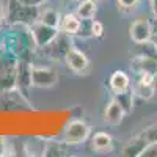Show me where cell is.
<instances>
[{
	"instance_id": "26",
	"label": "cell",
	"mask_w": 157,
	"mask_h": 157,
	"mask_svg": "<svg viewBox=\"0 0 157 157\" xmlns=\"http://www.w3.org/2000/svg\"><path fill=\"white\" fill-rule=\"evenodd\" d=\"M17 2H21L24 5H29V6H41L47 0H17Z\"/></svg>"
},
{
	"instance_id": "2",
	"label": "cell",
	"mask_w": 157,
	"mask_h": 157,
	"mask_svg": "<svg viewBox=\"0 0 157 157\" xmlns=\"http://www.w3.org/2000/svg\"><path fill=\"white\" fill-rule=\"evenodd\" d=\"M39 19V6H29L17 0H6V22L8 25L30 27Z\"/></svg>"
},
{
	"instance_id": "13",
	"label": "cell",
	"mask_w": 157,
	"mask_h": 157,
	"mask_svg": "<svg viewBox=\"0 0 157 157\" xmlns=\"http://www.w3.org/2000/svg\"><path fill=\"white\" fill-rule=\"evenodd\" d=\"M130 83H132V78L124 71H115L109 78V86L113 91V94L130 90Z\"/></svg>"
},
{
	"instance_id": "29",
	"label": "cell",
	"mask_w": 157,
	"mask_h": 157,
	"mask_svg": "<svg viewBox=\"0 0 157 157\" xmlns=\"http://www.w3.org/2000/svg\"><path fill=\"white\" fill-rule=\"evenodd\" d=\"M151 43L154 44V47H155V50H157V35H154V36H152V39H151Z\"/></svg>"
},
{
	"instance_id": "9",
	"label": "cell",
	"mask_w": 157,
	"mask_h": 157,
	"mask_svg": "<svg viewBox=\"0 0 157 157\" xmlns=\"http://www.w3.org/2000/svg\"><path fill=\"white\" fill-rule=\"evenodd\" d=\"M64 63H66V66H68L72 72H75V74H78V75L85 74V72L88 71V68H90V60H88V57L83 54L80 49H77L75 46H71V47L68 49L66 55H64Z\"/></svg>"
},
{
	"instance_id": "32",
	"label": "cell",
	"mask_w": 157,
	"mask_h": 157,
	"mask_svg": "<svg viewBox=\"0 0 157 157\" xmlns=\"http://www.w3.org/2000/svg\"><path fill=\"white\" fill-rule=\"evenodd\" d=\"M96 2H98V0H96Z\"/></svg>"
},
{
	"instance_id": "6",
	"label": "cell",
	"mask_w": 157,
	"mask_h": 157,
	"mask_svg": "<svg viewBox=\"0 0 157 157\" xmlns=\"http://www.w3.org/2000/svg\"><path fill=\"white\" fill-rule=\"evenodd\" d=\"M17 61L0 57V93H8L17 86Z\"/></svg>"
},
{
	"instance_id": "14",
	"label": "cell",
	"mask_w": 157,
	"mask_h": 157,
	"mask_svg": "<svg viewBox=\"0 0 157 157\" xmlns=\"http://www.w3.org/2000/svg\"><path fill=\"white\" fill-rule=\"evenodd\" d=\"M146 146V140L141 135H137L134 138H130L121 149V155L124 157H140L143 148Z\"/></svg>"
},
{
	"instance_id": "23",
	"label": "cell",
	"mask_w": 157,
	"mask_h": 157,
	"mask_svg": "<svg viewBox=\"0 0 157 157\" xmlns=\"http://www.w3.org/2000/svg\"><path fill=\"white\" fill-rule=\"evenodd\" d=\"M140 3V0H116V5L123 11H130Z\"/></svg>"
},
{
	"instance_id": "31",
	"label": "cell",
	"mask_w": 157,
	"mask_h": 157,
	"mask_svg": "<svg viewBox=\"0 0 157 157\" xmlns=\"http://www.w3.org/2000/svg\"><path fill=\"white\" fill-rule=\"evenodd\" d=\"M0 2H5V0H0Z\"/></svg>"
},
{
	"instance_id": "1",
	"label": "cell",
	"mask_w": 157,
	"mask_h": 157,
	"mask_svg": "<svg viewBox=\"0 0 157 157\" xmlns=\"http://www.w3.org/2000/svg\"><path fill=\"white\" fill-rule=\"evenodd\" d=\"M29 39H32L29 27L10 25L8 32L0 35V57L8 60H21L29 54Z\"/></svg>"
},
{
	"instance_id": "27",
	"label": "cell",
	"mask_w": 157,
	"mask_h": 157,
	"mask_svg": "<svg viewBox=\"0 0 157 157\" xmlns=\"http://www.w3.org/2000/svg\"><path fill=\"white\" fill-rule=\"evenodd\" d=\"M151 24H152V36H154V35H157V13L154 14V17H152Z\"/></svg>"
},
{
	"instance_id": "16",
	"label": "cell",
	"mask_w": 157,
	"mask_h": 157,
	"mask_svg": "<svg viewBox=\"0 0 157 157\" xmlns=\"http://www.w3.org/2000/svg\"><path fill=\"white\" fill-rule=\"evenodd\" d=\"M96 0H80L74 13L82 21H93L96 16Z\"/></svg>"
},
{
	"instance_id": "5",
	"label": "cell",
	"mask_w": 157,
	"mask_h": 157,
	"mask_svg": "<svg viewBox=\"0 0 157 157\" xmlns=\"http://www.w3.org/2000/svg\"><path fill=\"white\" fill-rule=\"evenodd\" d=\"M91 135V127L82 120H72L66 124L63 132V141L66 145H80L85 143Z\"/></svg>"
},
{
	"instance_id": "30",
	"label": "cell",
	"mask_w": 157,
	"mask_h": 157,
	"mask_svg": "<svg viewBox=\"0 0 157 157\" xmlns=\"http://www.w3.org/2000/svg\"><path fill=\"white\" fill-rule=\"evenodd\" d=\"M154 90H155V96H157V74H155V78H154Z\"/></svg>"
},
{
	"instance_id": "11",
	"label": "cell",
	"mask_w": 157,
	"mask_h": 157,
	"mask_svg": "<svg viewBox=\"0 0 157 157\" xmlns=\"http://www.w3.org/2000/svg\"><path fill=\"white\" fill-rule=\"evenodd\" d=\"M82 19L78 17L75 13H68V14H64L60 21V27L58 30L64 35H68V36H75L80 33L82 30Z\"/></svg>"
},
{
	"instance_id": "7",
	"label": "cell",
	"mask_w": 157,
	"mask_h": 157,
	"mask_svg": "<svg viewBox=\"0 0 157 157\" xmlns=\"http://www.w3.org/2000/svg\"><path fill=\"white\" fill-rule=\"evenodd\" d=\"M58 83V72L49 66H32V86L54 88Z\"/></svg>"
},
{
	"instance_id": "24",
	"label": "cell",
	"mask_w": 157,
	"mask_h": 157,
	"mask_svg": "<svg viewBox=\"0 0 157 157\" xmlns=\"http://www.w3.org/2000/svg\"><path fill=\"white\" fill-rule=\"evenodd\" d=\"M10 146H8V140L5 137H0V157L3 155H8L10 152Z\"/></svg>"
},
{
	"instance_id": "21",
	"label": "cell",
	"mask_w": 157,
	"mask_h": 157,
	"mask_svg": "<svg viewBox=\"0 0 157 157\" xmlns=\"http://www.w3.org/2000/svg\"><path fill=\"white\" fill-rule=\"evenodd\" d=\"M140 135L146 140V143H149V141H157V124H152V126L146 127Z\"/></svg>"
},
{
	"instance_id": "17",
	"label": "cell",
	"mask_w": 157,
	"mask_h": 157,
	"mask_svg": "<svg viewBox=\"0 0 157 157\" xmlns=\"http://www.w3.org/2000/svg\"><path fill=\"white\" fill-rule=\"evenodd\" d=\"M38 21L50 25V27L58 29L61 16H60V11L55 10V8H44V10H39V19Z\"/></svg>"
},
{
	"instance_id": "20",
	"label": "cell",
	"mask_w": 157,
	"mask_h": 157,
	"mask_svg": "<svg viewBox=\"0 0 157 157\" xmlns=\"http://www.w3.org/2000/svg\"><path fill=\"white\" fill-rule=\"evenodd\" d=\"M104 32H105V29H104V24L101 21H90V35L93 38H102Z\"/></svg>"
},
{
	"instance_id": "4",
	"label": "cell",
	"mask_w": 157,
	"mask_h": 157,
	"mask_svg": "<svg viewBox=\"0 0 157 157\" xmlns=\"http://www.w3.org/2000/svg\"><path fill=\"white\" fill-rule=\"evenodd\" d=\"M29 32H30V36H32V43L35 44L36 49H44L46 46H49L54 41L60 33L58 29L50 27V25H47L41 21L33 22L29 27Z\"/></svg>"
},
{
	"instance_id": "3",
	"label": "cell",
	"mask_w": 157,
	"mask_h": 157,
	"mask_svg": "<svg viewBox=\"0 0 157 157\" xmlns=\"http://www.w3.org/2000/svg\"><path fill=\"white\" fill-rule=\"evenodd\" d=\"M135 77L132 78L130 83V90L135 98L143 99V101H149L155 96V90H154V78L155 74L152 72H138L134 74Z\"/></svg>"
},
{
	"instance_id": "10",
	"label": "cell",
	"mask_w": 157,
	"mask_h": 157,
	"mask_svg": "<svg viewBox=\"0 0 157 157\" xmlns=\"http://www.w3.org/2000/svg\"><path fill=\"white\" fill-rule=\"evenodd\" d=\"M32 66L33 64L27 58H21L17 61V90L24 94L29 88H32Z\"/></svg>"
},
{
	"instance_id": "18",
	"label": "cell",
	"mask_w": 157,
	"mask_h": 157,
	"mask_svg": "<svg viewBox=\"0 0 157 157\" xmlns=\"http://www.w3.org/2000/svg\"><path fill=\"white\" fill-rule=\"evenodd\" d=\"M134 93H132V90H127V91H123V93H116L115 94V99L120 102V105L124 109L126 115L134 109Z\"/></svg>"
},
{
	"instance_id": "22",
	"label": "cell",
	"mask_w": 157,
	"mask_h": 157,
	"mask_svg": "<svg viewBox=\"0 0 157 157\" xmlns=\"http://www.w3.org/2000/svg\"><path fill=\"white\" fill-rule=\"evenodd\" d=\"M140 157H157V141H149L143 148Z\"/></svg>"
},
{
	"instance_id": "25",
	"label": "cell",
	"mask_w": 157,
	"mask_h": 157,
	"mask_svg": "<svg viewBox=\"0 0 157 157\" xmlns=\"http://www.w3.org/2000/svg\"><path fill=\"white\" fill-rule=\"evenodd\" d=\"M6 22V0L0 2V27Z\"/></svg>"
},
{
	"instance_id": "12",
	"label": "cell",
	"mask_w": 157,
	"mask_h": 157,
	"mask_svg": "<svg viewBox=\"0 0 157 157\" xmlns=\"http://www.w3.org/2000/svg\"><path fill=\"white\" fill-rule=\"evenodd\" d=\"M124 115H126L124 109L120 105V102L113 98L107 104V107L104 109V121H105L109 126H118L123 121Z\"/></svg>"
},
{
	"instance_id": "19",
	"label": "cell",
	"mask_w": 157,
	"mask_h": 157,
	"mask_svg": "<svg viewBox=\"0 0 157 157\" xmlns=\"http://www.w3.org/2000/svg\"><path fill=\"white\" fill-rule=\"evenodd\" d=\"M64 149L60 146V143L55 141H49L47 145H44V151L43 155H64L66 152H63Z\"/></svg>"
},
{
	"instance_id": "28",
	"label": "cell",
	"mask_w": 157,
	"mask_h": 157,
	"mask_svg": "<svg viewBox=\"0 0 157 157\" xmlns=\"http://www.w3.org/2000/svg\"><path fill=\"white\" fill-rule=\"evenodd\" d=\"M149 3H151L152 14H155V13H157V0H149Z\"/></svg>"
},
{
	"instance_id": "15",
	"label": "cell",
	"mask_w": 157,
	"mask_h": 157,
	"mask_svg": "<svg viewBox=\"0 0 157 157\" xmlns=\"http://www.w3.org/2000/svg\"><path fill=\"white\" fill-rule=\"evenodd\" d=\"M91 146L98 152H110L113 148V138L107 132H96L91 138Z\"/></svg>"
},
{
	"instance_id": "8",
	"label": "cell",
	"mask_w": 157,
	"mask_h": 157,
	"mask_svg": "<svg viewBox=\"0 0 157 157\" xmlns=\"http://www.w3.org/2000/svg\"><path fill=\"white\" fill-rule=\"evenodd\" d=\"M129 38L135 44H148L152 39V24L151 21L140 17L135 19L129 27Z\"/></svg>"
}]
</instances>
